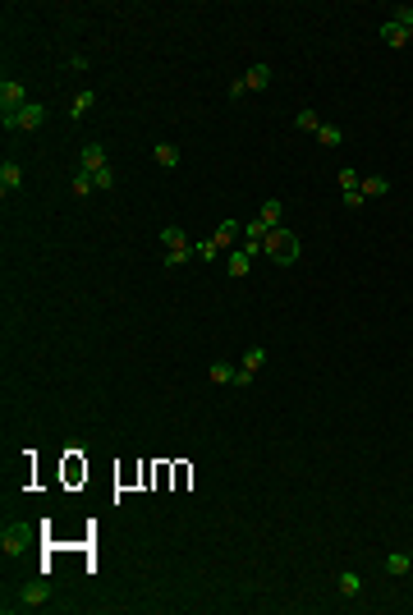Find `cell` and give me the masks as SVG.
Instances as JSON below:
<instances>
[{
    "mask_svg": "<svg viewBox=\"0 0 413 615\" xmlns=\"http://www.w3.org/2000/svg\"><path fill=\"white\" fill-rule=\"evenodd\" d=\"M340 202H345V207H349V212H358V207H363V188H345V193H340Z\"/></svg>",
    "mask_w": 413,
    "mask_h": 615,
    "instance_id": "obj_25",
    "label": "cell"
},
{
    "mask_svg": "<svg viewBox=\"0 0 413 615\" xmlns=\"http://www.w3.org/2000/svg\"><path fill=\"white\" fill-rule=\"evenodd\" d=\"M340 592H345V597H358V592H363V579H358V574H340Z\"/></svg>",
    "mask_w": 413,
    "mask_h": 615,
    "instance_id": "obj_23",
    "label": "cell"
},
{
    "mask_svg": "<svg viewBox=\"0 0 413 615\" xmlns=\"http://www.w3.org/2000/svg\"><path fill=\"white\" fill-rule=\"evenodd\" d=\"M92 106H97V92H88V88H83V92H78L74 101H69V120H83V115H88Z\"/></svg>",
    "mask_w": 413,
    "mask_h": 615,
    "instance_id": "obj_13",
    "label": "cell"
},
{
    "mask_svg": "<svg viewBox=\"0 0 413 615\" xmlns=\"http://www.w3.org/2000/svg\"><path fill=\"white\" fill-rule=\"evenodd\" d=\"M198 258V244L193 248H175V253H166V266H184V262H193Z\"/></svg>",
    "mask_w": 413,
    "mask_h": 615,
    "instance_id": "obj_21",
    "label": "cell"
},
{
    "mask_svg": "<svg viewBox=\"0 0 413 615\" xmlns=\"http://www.w3.org/2000/svg\"><path fill=\"white\" fill-rule=\"evenodd\" d=\"M280 216H285V202L266 198V202H262V212H258V221L266 225V230H280Z\"/></svg>",
    "mask_w": 413,
    "mask_h": 615,
    "instance_id": "obj_9",
    "label": "cell"
},
{
    "mask_svg": "<svg viewBox=\"0 0 413 615\" xmlns=\"http://www.w3.org/2000/svg\"><path fill=\"white\" fill-rule=\"evenodd\" d=\"M42 120H46V106L42 101H28V106H18V110L5 115V129H18V134H23V129H37Z\"/></svg>",
    "mask_w": 413,
    "mask_h": 615,
    "instance_id": "obj_2",
    "label": "cell"
},
{
    "mask_svg": "<svg viewBox=\"0 0 413 615\" xmlns=\"http://www.w3.org/2000/svg\"><path fill=\"white\" fill-rule=\"evenodd\" d=\"M78 161H83L78 170L97 175V170H106V147H101V142H83V156H78Z\"/></svg>",
    "mask_w": 413,
    "mask_h": 615,
    "instance_id": "obj_4",
    "label": "cell"
},
{
    "mask_svg": "<svg viewBox=\"0 0 413 615\" xmlns=\"http://www.w3.org/2000/svg\"><path fill=\"white\" fill-rule=\"evenodd\" d=\"M266 239H271V230H266L262 221H253V225H244V248H248V253H253V258H258L262 248H266Z\"/></svg>",
    "mask_w": 413,
    "mask_h": 615,
    "instance_id": "obj_5",
    "label": "cell"
},
{
    "mask_svg": "<svg viewBox=\"0 0 413 615\" xmlns=\"http://www.w3.org/2000/svg\"><path fill=\"white\" fill-rule=\"evenodd\" d=\"M244 83H248V92H262V88L271 83V69H266V64H253V69L244 74Z\"/></svg>",
    "mask_w": 413,
    "mask_h": 615,
    "instance_id": "obj_16",
    "label": "cell"
},
{
    "mask_svg": "<svg viewBox=\"0 0 413 615\" xmlns=\"http://www.w3.org/2000/svg\"><path fill=\"white\" fill-rule=\"evenodd\" d=\"M18 184H23V170H18L14 161H5V166H0V188H5V193H14Z\"/></svg>",
    "mask_w": 413,
    "mask_h": 615,
    "instance_id": "obj_14",
    "label": "cell"
},
{
    "mask_svg": "<svg viewBox=\"0 0 413 615\" xmlns=\"http://www.w3.org/2000/svg\"><path fill=\"white\" fill-rule=\"evenodd\" d=\"M386 569H390V574H409L413 560H409L404 551H390V555H386Z\"/></svg>",
    "mask_w": 413,
    "mask_h": 615,
    "instance_id": "obj_20",
    "label": "cell"
},
{
    "mask_svg": "<svg viewBox=\"0 0 413 615\" xmlns=\"http://www.w3.org/2000/svg\"><path fill=\"white\" fill-rule=\"evenodd\" d=\"M248 266H253V253H248L244 244H239V248H229V276H234V280H244V276H248Z\"/></svg>",
    "mask_w": 413,
    "mask_h": 615,
    "instance_id": "obj_10",
    "label": "cell"
},
{
    "mask_svg": "<svg viewBox=\"0 0 413 615\" xmlns=\"http://www.w3.org/2000/svg\"><path fill=\"white\" fill-rule=\"evenodd\" d=\"M32 97H28V88L23 83H14V78H5L0 83V115H10V110H18V106H28Z\"/></svg>",
    "mask_w": 413,
    "mask_h": 615,
    "instance_id": "obj_3",
    "label": "cell"
},
{
    "mask_svg": "<svg viewBox=\"0 0 413 615\" xmlns=\"http://www.w3.org/2000/svg\"><path fill=\"white\" fill-rule=\"evenodd\" d=\"M317 142H321V147H340V142H345V134H340L336 124H321V129H317Z\"/></svg>",
    "mask_w": 413,
    "mask_h": 615,
    "instance_id": "obj_19",
    "label": "cell"
},
{
    "mask_svg": "<svg viewBox=\"0 0 413 615\" xmlns=\"http://www.w3.org/2000/svg\"><path fill=\"white\" fill-rule=\"evenodd\" d=\"M262 253H266L271 262H280V266H290V262H299V253H303V239L280 225V230H271V239H266V248H262Z\"/></svg>",
    "mask_w": 413,
    "mask_h": 615,
    "instance_id": "obj_1",
    "label": "cell"
},
{
    "mask_svg": "<svg viewBox=\"0 0 413 615\" xmlns=\"http://www.w3.org/2000/svg\"><path fill=\"white\" fill-rule=\"evenodd\" d=\"M253 377H258V372H248V368H234V381H229V386H239V390H248V386H253Z\"/></svg>",
    "mask_w": 413,
    "mask_h": 615,
    "instance_id": "obj_29",
    "label": "cell"
},
{
    "mask_svg": "<svg viewBox=\"0 0 413 615\" xmlns=\"http://www.w3.org/2000/svg\"><path fill=\"white\" fill-rule=\"evenodd\" d=\"M381 42H386V47H409V32L399 28L395 18H386V23H381Z\"/></svg>",
    "mask_w": 413,
    "mask_h": 615,
    "instance_id": "obj_11",
    "label": "cell"
},
{
    "mask_svg": "<svg viewBox=\"0 0 413 615\" xmlns=\"http://www.w3.org/2000/svg\"><path fill=\"white\" fill-rule=\"evenodd\" d=\"M46 601H51V588L46 583H28L23 588V597H18V606H23V611H37V606H46Z\"/></svg>",
    "mask_w": 413,
    "mask_h": 615,
    "instance_id": "obj_8",
    "label": "cell"
},
{
    "mask_svg": "<svg viewBox=\"0 0 413 615\" xmlns=\"http://www.w3.org/2000/svg\"><path fill=\"white\" fill-rule=\"evenodd\" d=\"M262 363H266V349H262V344H258V349H248V354H244V368H248V372H258Z\"/></svg>",
    "mask_w": 413,
    "mask_h": 615,
    "instance_id": "obj_26",
    "label": "cell"
},
{
    "mask_svg": "<svg viewBox=\"0 0 413 615\" xmlns=\"http://www.w3.org/2000/svg\"><path fill=\"white\" fill-rule=\"evenodd\" d=\"M395 23L409 32V42H413V10H409V5H399V10H395Z\"/></svg>",
    "mask_w": 413,
    "mask_h": 615,
    "instance_id": "obj_27",
    "label": "cell"
},
{
    "mask_svg": "<svg viewBox=\"0 0 413 615\" xmlns=\"http://www.w3.org/2000/svg\"><path fill=\"white\" fill-rule=\"evenodd\" d=\"M207 377H212V381H216V386H229V381H234V368H229L225 358H216L212 368H207Z\"/></svg>",
    "mask_w": 413,
    "mask_h": 615,
    "instance_id": "obj_18",
    "label": "cell"
},
{
    "mask_svg": "<svg viewBox=\"0 0 413 615\" xmlns=\"http://www.w3.org/2000/svg\"><path fill=\"white\" fill-rule=\"evenodd\" d=\"M92 188H97V179H92L88 170H78V175H74V193H78V198H88Z\"/></svg>",
    "mask_w": 413,
    "mask_h": 615,
    "instance_id": "obj_24",
    "label": "cell"
},
{
    "mask_svg": "<svg viewBox=\"0 0 413 615\" xmlns=\"http://www.w3.org/2000/svg\"><path fill=\"white\" fill-rule=\"evenodd\" d=\"M234 239H244V225H239V221H221V225H216V234H212L216 248H234Z\"/></svg>",
    "mask_w": 413,
    "mask_h": 615,
    "instance_id": "obj_6",
    "label": "cell"
},
{
    "mask_svg": "<svg viewBox=\"0 0 413 615\" xmlns=\"http://www.w3.org/2000/svg\"><path fill=\"white\" fill-rule=\"evenodd\" d=\"M294 124H299V129H303V134H317V129H321V120H317V110H299V120H294Z\"/></svg>",
    "mask_w": 413,
    "mask_h": 615,
    "instance_id": "obj_22",
    "label": "cell"
},
{
    "mask_svg": "<svg viewBox=\"0 0 413 615\" xmlns=\"http://www.w3.org/2000/svg\"><path fill=\"white\" fill-rule=\"evenodd\" d=\"M358 188H363V198H386V193H390V179L367 175V179H358Z\"/></svg>",
    "mask_w": 413,
    "mask_h": 615,
    "instance_id": "obj_12",
    "label": "cell"
},
{
    "mask_svg": "<svg viewBox=\"0 0 413 615\" xmlns=\"http://www.w3.org/2000/svg\"><path fill=\"white\" fill-rule=\"evenodd\" d=\"M216 253H221V248H216V244H212V239H202V244H198V258H202V262H212V258H216Z\"/></svg>",
    "mask_w": 413,
    "mask_h": 615,
    "instance_id": "obj_31",
    "label": "cell"
},
{
    "mask_svg": "<svg viewBox=\"0 0 413 615\" xmlns=\"http://www.w3.org/2000/svg\"><path fill=\"white\" fill-rule=\"evenodd\" d=\"M92 179H97V188H101V193H106V188H115V170H97V175H92Z\"/></svg>",
    "mask_w": 413,
    "mask_h": 615,
    "instance_id": "obj_28",
    "label": "cell"
},
{
    "mask_svg": "<svg viewBox=\"0 0 413 615\" xmlns=\"http://www.w3.org/2000/svg\"><path fill=\"white\" fill-rule=\"evenodd\" d=\"M161 244H166V253H175V248H193L179 225H166V230H161Z\"/></svg>",
    "mask_w": 413,
    "mask_h": 615,
    "instance_id": "obj_15",
    "label": "cell"
},
{
    "mask_svg": "<svg viewBox=\"0 0 413 615\" xmlns=\"http://www.w3.org/2000/svg\"><path fill=\"white\" fill-rule=\"evenodd\" d=\"M229 97H234V101H239V97H248V83H244V78H234V83H229Z\"/></svg>",
    "mask_w": 413,
    "mask_h": 615,
    "instance_id": "obj_32",
    "label": "cell"
},
{
    "mask_svg": "<svg viewBox=\"0 0 413 615\" xmlns=\"http://www.w3.org/2000/svg\"><path fill=\"white\" fill-rule=\"evenodd\" d=\"M156 166L175 170V166H179V147H175V142H156Z\"/></svg>",
    "mask_w": 413,
    "mask_h": 615,
    "instance_id": "obj_17",
    "label": "cell"
},
{
    "mask_svg": "<svg viewBox=\"0 0 413 615\" xmlns=\"http://www.w3.org/2000/svg\"><path fill=\"white\" fill-rule=\"evenodd\" d=\"M0 547H5V551H23V547H28V528H23V523H5Z\"/></svg>",
    "mask_w": 413,
    "mask_h": 615,
    "instance_id": "obj_7",
    "label": "cell"
},
{
    "mask_svg": "<svg viewBox=\"0 0 413 615\" xmlns=\"http://www.w3.org/2000/svg\"><path fill=\"white\" fill-rule=\"evenodd\" d=\"M358 179H363L358 170H340V193H345V188H358Z\"/></svg>",
    "mask_w": 413,
    "mask_h": 615,
    "instance_id": "obj_30",
    "label": "cell"
}]
</instances>
